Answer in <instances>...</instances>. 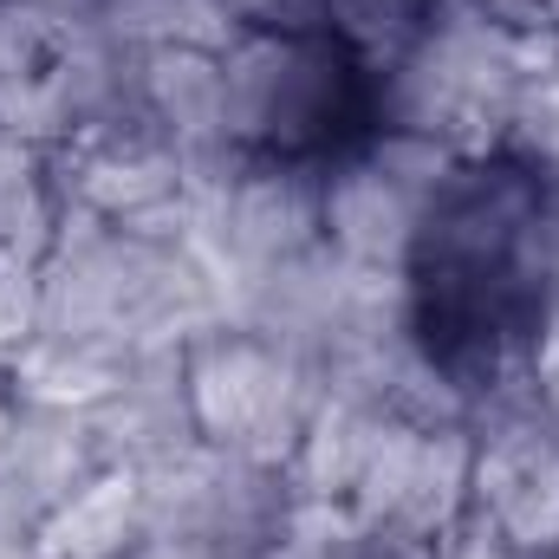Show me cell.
<instances>
[{"label": "cell", "mask_w": 559, "mask_h": 559, "mask_svg": "<svg viewBox=\"0 0 559 559\" xmlns=\"http://www.w3.org/2000/svg\"><path fill=\"white\" fill-rule=\"evenodd\" d=\"M411 299L429 365L455 384L501 371L547 319L559 215L534 163L488 156L442 176L411 222Z\"/></svg>", "instance_id": "1"}, {"label": "cell", "mask_w": 559, "mask_h": 559, "mask_svg": "<svg viewBox=\"0 0 559 559\" xmlns=\"http://www.w3.org/2000/svg\"><path fill=\"white\" fill-rule=\"evenodd\" d=\"M235 72H241L228 85L235 124L267 163L306 169L371 138L378 118L371 66L332 33H306V26L267 33L241 52Z\"/></svg>", "instance_id": "2"}, {"label": "cell", "mask_w": 559, "mask_h": 559, "mask_svg": "<svg viewBox=\"0 0 559 559\" xmlns=\"http://www.w3.org/2000/svg\"><path fill=\"white\" fill-rule=\"evenodd\" d=\"M508 33H559V0H475Z\"/></svg>", "instance_id": "3"}]
</instances>
